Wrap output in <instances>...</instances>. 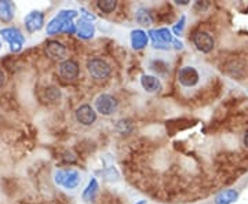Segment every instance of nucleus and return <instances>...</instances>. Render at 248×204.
<instances>
[{"label": "nucleus", "instance_id": "25", "mask_svg": "<svg viewBox=\"0 0 248 204\" xmlns=\"http://www.w3.org/2000/svg\"><path fill=\"white\" fill-rule=\"evenodd\" d=\"M175 3H177V4H182V6H185V4L189 3V1H187V0H177Z\"/></svg>", "mask_w": 248, "mask_h": 204}, {"label": "nucleus", "instance_id": "8", "mask_svg": "<svg viewBox=\"0 0 248 204\" xmlns=\"http://www.w3.org/2000/svg\"><path fill=\"white\" fill-rule=\"evenodd\" d=\"M58 73L65 81H75L80 75L79 63L73 60H65L58 65Z\"/></svg>", "mask_w": 248, "mask_h": 204}, {"label": "nucleus", "instance_id": "1", "mask_svg": "<svg viewBox=\"0 0 248 204\" xmlns=\"http://www.w3.org/2000/svg\"><path fill=\"white\" fill-rule=\"evenodd\" d=\"M78 17L76 10H61L55 17L47 24V33L48 35H58V33H76V24L73 19Z\"/></svg>", "mask_w": 248, "mask_h": 204}, {"label": "nucleus", "instance_id": "19", "mask_svg": "<svg viewBox=\"0 0 248 204\" xmlns=\"http://www.w3.org/2000/svg\"><path fill=\"white\" fill-rule=\"evenodd\" d=\"M98 189H99V187H98V181L95 178H91L89 185L86 187L84 192H83V199H84L86 202H91V200L95 197V195H97Z\"/></svg>", "mask_w": 248, "mask_h": 204}, {"label": "nucleus", "instance_id": "9", "mask_svg": "<svg viewBox=\"0 0 248 204\" xmlns=\"http://www.w3.org/2000/svg\"><path fill=\"white\" fill-rule=\"evenodd\" d=\"M75 116H76L78 123H80L81 126H91L97 122V112H95V109L91 107V105H89V104L80 105V107L76 109Z\"/></svg>", "mask_w": 248, "mask_h": 204}, {"label": "nucleus", "instance_id": "2", "mask_svg": "<svg viewBox=\"0 0 248 204\" xmlns=\"http://www.w3.org/2000/svg\"><path fill=\"white\" fill-rule=\"evenodd\" d=\"M87 71H89L91 79L95 81H105L112 75L110 65L102 60V58H91L87 61Z\"/></svg>", "mask_w": 248, "mask_h": 204}, {"label": "nucleus", "instance_id": "11", "mask_svg": "<svg viewBox=\"0 0 248 204\" xmlns=\"http://www.w3.org/2000/svg\"><path fill=\"white\" fill-rule=\"evenodd\" d=\"M45 53L48 58L55 60V61H65V57L68 54V50L63 43L58 40H48L45 46Z\"/></svg>", "mask_w": 248, "mask_h": 204}, {"label": "nucleus", "instance_id": "18", "mask_svg": "<svg viewBox=\"0 0 248 204\" xmlns=\"http://www.w3.org/2000/svg\"><path fill=\"white\" fill-rule=\"evenodd\" d=\"M135 19L142 27H151L153 24V16L146 7H140L135 13Z\"/></svg>", "mask_w": 248, "mask_h": 204}, {"label": "nucleus", "instance_id": "14", "mask_svg": "<svg viewBox=\"0 0 248 204\" xmlns=\"http://www.w3.org/2000/svg\"><path fill=\"white\" fill-rule=\"evenodd\" d=\"M76 33H78L80 39L89 40V39H93L94 35H95V28H94V25L90 21L80 19L79 22H78V25H76Z\"/></svg>", "mask_w": 248, "mask_h": 204}, {"label": "nucleus", "instance_id": "15", "mask_svg": "<svg viewBox=\"0 0 248 204\" xmlns=\"http://www.w3.org/2000/svg\"><path fill=\"white\" fill-rule=\"evenodd\" d=\"M142 89L145 90L146 93H157L161 90V81L157 76L153 75H143L141 79Z\"/></svg>", "mask_w": 248, "mask_h": 204}, {"label": "nucleus", "instance_id": "12", "mask_svg": "<svg viewBox=\"0 0 248 204\" xmlns=\"http://www.w3.org/2000/svg\"><path fill=\"white\" fill-rule=\"evenodd\" d=\"M24 22H25V28L29 33L37 32L45 27V14L40 11H32L25 17Z\"/></svg>", "mask_w": 248, "mask_h": 204}, {"label": "nucleus", "instance_id": "7", "mask_svg": "<svg viewBox=\"0 0 248 204\" xmlns=\"http://www.w3.org/2000/svg\"><path fill=\"white\" fill-rule=\"evenodd\" d=\"M192 42L196 46V48L200 51V53L208 54L213 51L214 46H215V40L214 37L208 32H204V31H199L196 32L193 37H192Z\"/></svg>", "mask_w": 248, "mask_h": 204}, {"label": "nucleus", "instance_id": "27", "mask_svg": "<svg viewBox=\"0 0 248 204\" xmlns=\"http://www.w3.org/2000/svg\"><path fill=\"white\" fill-rule=\"evenodd\" d=\"M138 204H146V200H142V202H140Z\"/></svg>", "mask_w": 248, "mask_h": 204}, {"label": "nucleus", "instance_id": "13", "mask_svg": "<svg viewBox=\"0 0 248 204\" xmlns=\"http://www.w3.org/2000/svg\"><path fill=\"white\" fill-rule=\"evenodd\" d=\"M130 40L134 50H142L149 43V36L143 29H134L130 36Z\"/></svg>", "mask_w": 248, "mask_h": 204}, {"label": "nucleus", "instance_id": "24", "mask_svg": "<svg viewBox=\"0 0 248 204\" xmlns=\"http://www.w3.org/2000/svg\"><path fill=\"white\" fill-rule=\"evenodd\" d=\"M6 84V73L0 68V89Z\"/></svg>", "mask_w": 248, "mask_h": 204}, {"label": "nucleus", "instance_id": "3", "mask_svg": "<svg viewBox=\"0 0 248 204\" xmlns=\"http://www.w3.org/2000/svg\"><path fill=\"white\" fill-rule=\"evenodd\" d=\"M148 36L153 42V47L159 50H170L171 46L174 45L175 37L171 33L169 28H160V29H151L148 32Z\"/></svg>", "mask_w": 248, "mask_h": 204}, {"label": "nucleus", "instance_id": "20", "mask_svg": "<svg viewBox=\"0 0 248 204\" xmlns=\"http://www.w3.org/2000/svg\"><path fill=\"white\" fill-rule=\"evenodd\" d=\"M149 68L155 73H157V75H167L170 71L169 63H166V61H163V60H153L149 63Z\"/></svg>", "mask_w": 248, "mask_h": 204}, {"label": "nucleus", "instance_id": "28", "mask_svg": "<svg viewBox=\"0 0 248 204\" xmlns=\"http://www.w3.org/2000/svg\"><path fill=\"white\" fill-rule=\"evenodd\" d=\"M0 47H1V43H0Z\"/></svg>", "mask_w": 248, "mask_h": 204}, {"label": "nucleus", "instance_id": "26", "mask_svg": "<svg viewBox=\"0 0 248 204\" xmlns=\"http://www.w3.org/2000/svg\"><path fill=\"white\" fill-rule=\"evenodd\" d=\"M244 145L248 148V133H246V135H244Z\"/></svg>", "mask_w": 248, "mask_h": 204}, {"label": "nucleus", "instance_id": "10", "mask_svg": "<svg viewBox=\"0 0 248 204\" xmlns=\"http://www.w3.org/2000/svg\"><path fill=\"white\" fill-rule=\"evenodd\" d=\"M200 80V75L193 66H184L178 72V81L184 87H195Z\"/></svg>", "mask_w": 248, "mask_h": 204}, {"label": "nucleus", "instance_id": "5", "mask_svg": "<svg viewBox=\"0 0 248 204\" xmlns=\"http://www.w3.org/2000/svg\"><path fill=\"white\" fill-rule=\"evenodd\" d=\"M0 35L10 45V50L13 53H18L22 50V46L25 45V37L18 28H4L0 31Z\"/></svg>", "mask_w": 248, "mask_h": 204}, {"label": "nucleus", "instance_id": "22", "mask_svg": "<svg viewBox=\"0 0 248 204\" xmlns=\"http://www.w3.org/2000/svg\"><path fill=\"white\" fill-rule=\"evenodd\" d=\"M45 95L46 99H48V101H51V102H57V101L61 99V91H60V89L51 86V87H47V89H46Z\"/></svg>", "mask_w": 248, "mask_h": 204}, {"label": "nucleus", "instance_id": "16", "mask_svg": "<svg viewBox=\"0 0 248 204\" xmlns=\"http://www.w3.org/2000/svg\"><path fill=\"white\" fill-rule=\"evenodd\" d=\"M239 199V192L236 189H226L215 196V204H232Z\"/></svg>", "mask_w": 248, "mask_h": 204}, {"label": "nucleus", "instance_id": "17", "mask_svg": "<svg viewBox=\"0 0 248 204\" xmlns=\"http://www.w3.org/2000/svg\"><path fill=\"white\" fill-rule=\"evenodd\" d=\"M14 18V4L11 1H0V21L9 24Z\"/></svg>", "mask_w": 248, "mask_h": 204}, {"label": "nucleus", "instance_id": "21", "mask_svg": "<svg viewBox=\"0 0 248 204\" xmlns=\"http://www.w3.org/2000/svg\"><path fill=\"white\" fill-rule=\"evenodd\" d=\"M97 7L105 14H112L117 7L116 0H99L97 3Z\"/></svg>", "mask_w": 248, "mask_h": 204}, {"label": "nucleus", "instance_id": "23", "mask_svg": "<svg viewBox=\"0 0 248 204\" xmlns=\"http://www.w3.org/2000/svg\"><path fill=\"white\" fill-rule=\"evenodd\" d=\"M185 22H186V18L185 16H182L181 19L177 22V25L172 28V32L175 33V36H181V33L184 32V28H185Z\"/></svg>", "mask_w": 248, "mask_h": 204}, {"label": "nucleus", "instance_id": "6", "mask_svg": "<svg viewBox=\"0 0 248 204\" xmlns=\"http://www.w3.org/2000/svg\"><path fill=\"white\" fill-rule=\"evenodd\" d=\"M119 108V101L110 94H101L95 99V112L102 116H110Z\"/></svg>", "mask_w": 248, "mask_h": 204}, {"label": "nucleus", "instance_id": "4", "mask_svg": "<svg viewBox=\"0 0 248 204\" xmlns=\"http://www.w3.org/2000/svg\"><path fill=\"white\" fill-rule=\"evenodd\" d=\"M55 184L65 189H75L79 187L80 174L76 170H58L54 175Z\"/></svg>", "mask_w": 248, "mask_h": 204}]
</instances>
